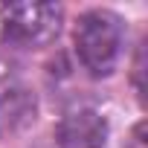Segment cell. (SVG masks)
I'll use <instances>...</instances> for the list:
<instances>
[{
  "mask_svg": "<svg viewBox=\"0 0 148 148\" xmlns=\"http://www.w3.org/2000/svg\"><path fill=\"white\" fill-rule=\"evenodd\" d=\"M76 55L90 76H110L122 55V21L108 9L84 12L73 32Z\"/></svg>",
  "mask_w": 148,
  "mask_h": 148,
  "instance_id": "6da1fadb",
  "label": "cell"
},
{
  "mask_svg": "<svg viewBox=\"0 0 148 148\" xmlns=\"http://www.w3.org/2000/svg\"><path fill=\"white\" fill-rule=\"evenodd\" d=\"M61 29V6L55 3H0V44L44 47Z\"/></svg>",
  "mask_w": 148,
  "mask_h": 148,
  "instance_id": "7a4b0ae2",
  "label": "cell"
},
{
  "mask_svg": "<svg viewBox=\"0 0 148 148\" xmlns=\"http://www.w3.org/2000/svg\"><path fill=\"white\" fill-rule=\"evenodd\" d=\"M108 136V122L93 108L70 110L58 125V145L61 148H102Z\"/></svg>",
  "mask_w": 148,
  "mask_h": 148,
  "instance_id": "3957f363",
  "label": "cell"
},
{
  "mask_svg": "<svg viewBox=\"0 0 148 148\" xmlns=\"http://www.w3.org/2000/svg\"><path fill=\"white\" fill-rule=\"evenodd\" d=\"M0 102V134H12L35 119V99L26 90H6Z\"/></svg>",
  "mask_w": 148,
  "mask_h": 148,
  "instance_id": "277c9868",
  "label": "cell"
},
{
  "mask_svg": "<svg viewBox=\"0 0 148 148\" xmlns=\"http://www.w3.org/2000/svg\"><path fill=\"white\" fill-rule=\"evenodd\" d=\"M125 148H148V139H145V122H139V125L134 128V134H131V139H128Z\"/></svg>",
  "mask_w": 148,
  "mask_h": 148,
  "instance_id": "5b68a950",
  "label": "cell"
}]
</instances>
